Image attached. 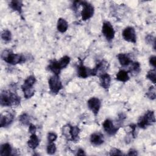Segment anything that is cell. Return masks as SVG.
<instances>
[{
    "mask_svg": "<svg viewBox=\"0 0 156 156\" xmlns=\"http://www.w3.org/2000/svg\"><path fill=\"white\" fill-rule=\"evenodd\" d=\"M129 72L124 69L119 70L116 76V79L122 82H126L129 80Z\"/></svg>",
    "mask_w": 156,
    "mask_h": 156,
    "instance_id": "obj_21",
    "label": "cell"
},
{
    "mask_svg": "<svg viewBox=\"0 0 156 156\" xmlns=\"http://www.w3.org/2000/svg\"><path fill=\"white\" fill-rule=\"evenodd\" d=\"M77 155H85V151L82 149H79L78 151H77Z\"/></svg>",
    "mask_w": 156,
    "mask_h": 156,
    "instance_id": "obj_37",
    "label": "cell"
},
{
    "mask_svg": "<svg viewBox=\"0 0 156 156\" xmlns=\"http://www.w3.org/2000/svg\"><path fill=\"white\" fill-rule=\"evenodd\" d=\"M110 155H123V153L122 151L117 148H112L110 151Z\"/></svg>",
    "mask_w": 156,
    "mask_h": 156,
    "instance_id": "obj_33",
    "label": "cell"
},
{
    "mask_svg": "<svg viewBox=\"0 0 156 156\" xmlns=\"http://www.w3.org/2000/svg\"><path fill=\"white\" fill-rule=\"evenodd\" d=\"M101 86L104 89H108L110 87L111 82L110 76L107 73H104L99 76Z\"/></svg>",
    "mask_w": 156,
    "mask_h": 156,
    "instance_id": "obj_16",
    "label": "cell"
},
{
    "mask_svg": "<svg viewBox=\"0 0 156 156\" xmlns=\"http://www.w3.org/2000/svg\"><path fill=\"white\" fill-rule=\"evenodd\" d=\"M90 141L94 146H100L104 142V135L100 132H94L91 135Z\"/></svg>",
    "mask_w": 156,
    "mask_h": 156,
    "instance_id": "obj_13",
    "label": "cell"
},
{
    "mask_svg": "<svg viewBox=\"0 0 156 156\" xmlns=\"http://www.w3.org/2000/svg\"><path fill=\"white\" fill-rule=\"evenodd\" d=\"M13 149L11 145L5 143L1 145L0 147V155L1 156H9L13 155Z\"/></svg>",
    "mask_w": 156,
    "mask_h": 156,
    "instance_id": "obj_17",
    "label": "cell"
},
{
    "mask_svg": "<svg viewBox=\"0 0 156 156\" xmlns=\"http://www.w3.org/2000/svg\"><path fill=\"white\" fill-rule=\"evenodd\" d=\"M21 98L15 93L4 91L0 94V104L2 107H16L20 104Z\"/></svg>",
    "mask_w": 156,
    "mask_h": 156,
    "instance_id": "obj_1",
    "label": "cell"
},
{
    "mask_svg": "<svg viewBox=\"0 0 156 156\" xmlns=\"http://www.w3.org/2000/svg\"><path fill=\"white\" fill-rule=\"evenodd\" d=\"M149 62L150 65H151L154 68H155V67H156V57H155V55H151V56L149 57Z\"/></svg>",
    "mask_w": 156,
    "mask_h": 156,
    "instance_id": "obj_34",
    "label": "cell"
},
{
    "mask_svg": "<svg viewBox=\"0 0 156 156\" xmlns=\"http://www.w3.org/2000/svg\"><path fill=\"white\" fill-rule=\"evenodd\" d=\"M36 130H37L36 126H35V125L32 124H30V125L29 126V132L30 134L35 133Z\"/></svg>",
    "mask_w": 156,
    "mask_h": 156,
    "instance_id": "obj_35",
    "label": "cell"
},
{
    "mask_svg": "<svg viewBox=\"0 0 156 156\" xmlns=\"http://www.w3.org/2000/svg\"><path fill=\"white\" fill-rule=\"evenodd\" d=\"M35 82V77L34 75H30L25 79L23 84L21 85V88H33Z\"/></svg>",
    "mask_w": 156,
    "mask_h": 156,
    "instance_id": "obj_22",
    "label": "cell"
},
{
    "mask_svg": "<svg viewBox=\"0 0 156 156\" xmlns=\"http://www.w3.org/2000/svg\"><path fill=\"white\" fill-rule=\"evenodd\" d=\"M58 63L62 68V69L65 68L68 64L70 62V57L68 55H65L63 57H62L59 60H58Z\"/></svg>",
    "mask_w": 156,
    "mask_h": 156,
    "instance_id": "obj_26",
    "label": "cell"
},
{
    "mask_svg": "<svg viewBox=\"0 0 156 156\" xmlns=\"http://www.w3.org/2000/svg\"><path fill=\"white\" fill-rule=\"evenodd\" d=\"M21 89L24 93V96L26 99L31 98L34 95V88H23Z\"/></svg>",
    "mask_w": 156,
    "mask_h": 156,
    "instance_id": "obj_24",
    "label": "cell"
},
{
    "mask_svg": "<svg viewBox=\"0 0 156 156\" xmlns=\"http://www.w3.org/2000/svg\"><path fill=\"white\" fill-rule=\"evenodd\" d=\"M155 122V118L154 112L152 110H148L143 116L140 117L137 126L141 129H145Z\"/></svg>",
    "mask_w": 156,
    "mask_h": 156,
    "instance_id": "obj_3",
    "label": "cell"
},
{
    "mask_svg": "<svg viewBox=\"0 0 156 156\" xmlns=\"http://www.w3.org/2000/svg\"><path fill=\"white\" fill-rule=\"evenodd\" d=\"M87 105L88 108L93 112V113L95 116H96L98 114L99 111L101 108V101L98 98L93 97L88 99V101H87Z\"/></svg>",
    "mask_w": 156,
    "mask_h": 156,
    "instance_id": "obj_10",
    "label": "cell"
},
{
    "mask_svg": "<svg viewBox=\"0 0 156 156\" xmlns=\"http://www.w3.org/2000/svg\"><path fill=\"white\" fill-rule=\"evenodd\" d=\"M40 143V140L38 136L35 133H32L31 134L29 140L27 141V145L28 146L32 149H35L37 148V147L39 145Z\"/></svg>",
    "mask_w": 156,
    "mask_h": 156,
    "instance_id": "obj_18",
    "label": "cell"
},
{
    "mask_svg": "<svg viewBox=\"0 0 156 156\" xmlns=\"http://www.w3.org/2000/svg\"><path fill=\"white\" fill-rule=\"evenodd\" d=\"M146 96H147L148 98H149L151 100H154L156 97V90H155V87L154 85H151L147 93H146Z\"/></svg>",
    "mask_w": 156,
    "mask_h": 156,
    "instance_id": "obj_29",
    "label": "cell"
},
{
    "mask_svg": "<svg viewBox=\"0 0 156 156\" xmlns=\"http://www.w3.org/2000/svg\"><path fill=\"white\" fill-rule=\"evenodd\" d=\"M122 36L124 40L135 43L136 42V32L134 27L132 26L126 27L122 32Z\"/></svg>",
    "mask_w": 156,
    "mask_h": 156,
    "instance_id": "obj_7",
    "label": "cell"
},
{
    "mask_svg": "<svg viewBox=\"0 0 156 156\" xmlns=\"http://www.w3.org/2000/svg\"><path fill=\"white\" fill-rule=\"evenodd\" d=\"M130 65V69L129 70L128 72H130L131 74H138L140 70H141V68H140V64L139 62H132Z\"/></svg>",
    "mask_w": 156,
    "mask_h": 156,
    "instance_id": "obj_23",
    "label": "cell"
},
{
    "mask_svg": "<svg viewBox=\"0 0 156 156\" xmlns=\"http://www.w3.org/2000/svg\"><path fill=\"white\" fill-rule=\"evenodd\" d=\"M146 78L151 80L154 84H155L156 83V70L155 68H154L152 69L149 70L147 74H146Z\"/></svg>",
    "mask_w": 156,
    "mask_h": 156,
    "instance_id": "obj_28",
    "label": "cell"
},
{
    "mask_svg": "<svg viewBox=\"0 0 156 156\" xmlns=\"http://www.w3.org/2000/svg\"><path fill=\"white\" fill-rule=\"evenodd\" d=\"M57 138V135L54 132H49L48 133V135H47V139H48V143H52V142H54L56 140Z\"/></svg>",
    "mask_w": 156,
    "mask_h": 156,
    "instance_id": "obj_32",
    "label": "cell"
},
{
    "mask_svg": "<svg viewBox=\"0 0 156 156\" xmlns=\"http://www.w3.org/2000/svg\"><path fill=\"white\" fill-rule=\"evenodd\" d=\"M138 154L137 151L134 149H130L129 151V152L127 154V155H137Z\"/></svg>",
    "mask_w": 156,
    "mask_h": 156,
    "instance_id": "obj_36",
    "label": "cell"
},
{
    "mask_svg": "<svg viewBox=\"0 0 156 156\" xmlns=\"http://www.w3.org/2000/svg\"><path fill=\"white\" fill-rule=\"evenodd\" d=\"M68 27V24L67 21L62 18H60L58 19L57 23V29L58 31L61 33L65 32Z\"/></svg>",
    "mask_w": 156,
    "mask_h": 156,
    "instance_id": "obj_20",
    "label": "cell"
},
{
    "mask_svg": "<svg viewBox=\"0 0 156 156\" xmlns=\"http://www.w3.org/2000/svg\"><path fill=\"white\" fill-rule=\"evenodd\" d=\"M15 118V114L13 112H9L6 115H1L0 126L1 127H6L10 125Z\"/></svg>",
    "mask_w": 156,
    "mask_h": 156,
    "instance_id": "obj_12",
    "label": "cell"
},
{
    "mask_svg": "<svg viewBox=\"0 0 156 156\" xmlns=\"http://www.w3.org/2000/svg\"><path fill=\"white\" fill-rule=\"evenodd\" d=\"M1 39L5 42H9L12 39V33L8 29H4L1 35Z\"/></svg>",
    "mask_w": 156,
    "mask_h": 156,
    "instance_id": "obj_25",
    "label": "cell"
},
{
    "mask_svg": "<svg viewBox=\"0 0 156 156\" xmlns=\"http://www.w3.org/2000/svg\"><path fill=\"white\" fill-rule=\"evenodd\" d=\"M20 122L24 126L30 125V116L26 113H23L19 116Z\"/></svg>",
    "mask_w": 156,
    "mask_h": 156,
    "instance_id": "obj_27",
    "label": "cell"
},
{
    "mask_svg": "<svg viewBox=\"0 0 156 156\" xmlns=\"http://www.w3.org/2000/svg\"><path fill=\"white\" fill-rule=\"evenodd\" d=\"M146 41L148 43V44H153V47L154 49H155V43H156V40H155V38L152 36V35H147V36H146Z\"/></svg>",
    "mask_w": 156,
    "mask_h": 156,
    "instance_id": "obj_31",
    "label": "cell"
},
{
    "mask_svg": "<svg viewBox=\"0 0 156 156\" xmlns=\"http://www.w3.org/2000/svg\"><path fill=\"white\" fill-rule=\"evenodd\" d=\"M67 131L68 132V133L69 135L70 140L76 142L79 140V133H80V129L79 127L76 126H71L68 124L65 126Z\"/></svg>",
    "mask_w": 156,
    "mask_h": 156,
    "instance_id": "obj_11",
    "label": "cell"
},
{
    "mask_svg": "<svg viewBox=\"0 0 156 156\" xmlns=\"http://www.w3.org/2000/svg\"><path fill=\"white\" fill-rule=\"evenodd\" d=\"M9 6L13 10L18 12L20 15L22 13V12H23L22 8H23V4L21 1H16V0L12 1L10 2Z\"/></svg>",
    "mask_w": 156,
    "mask_h": 156,
    "instance_id": "obj_19",
    "label": "cell"
},
{
    "mask_svg": "<svg viewBox=\"0 0 156 156\" xmlns=\"http://www.w3.org/2000/svg\"><path fill=\"white\" fill-rule=\"evenodd\" d=\"M77 74L79 77L82 79H86L90 76H94L93 68L91 69L88 68L83 65L82 63H80L77 66Z\"/></svg>",
    "mask_w": 156,
    "mask_h": 156,
    "instance_id": "obj_8",
    "label": "cell"
},
{
    "mask_svg": "<svg viewBox=\"0 0 156 156\" xmlns=\"http://www.w3.org/2000/svg\"><path fill=\"white\" fill-rule=\"evenodd\" d=\"M80 4L83 7L80 13L82 20L87 21L90 19L94 12L93 5L87 1H80Z\"/></svg>",
    "mask_w": 156,
    "mask_h": 156,
    "instance_id": "obj_5",
    "label": "cell"
},
{
    "mask_svg": "<svg viewBox=\"0 0 156 156\" xmlns=\"http://www.w3.org/2000/svg\"><path fill=\"white\" fill-rule=\"evenodd\" d=\"M48 69L55 75H59L61 71L62 70L60 66L58 60H52L50 61L48 66Z\"/></svg>",
    "mask_w": 156,
    "mask_h": 156,
    "instance_id": "obj_15",
    "label": "cell"
},
{
    "mask_svg": "<svg viewBox=\"0 0 156 156\" xmlns=\"http://www.w3.org/2000/svg\"><path fill=\"white\" fill-rule=\"evenodd\" d=\"M48 85L51 92L53 94H57L63 88V85L58 75L54 74L51 76L48 80Z\"/></svg>",
    "mask_w": 156,
    "mask_h": 156,
    "instance_id": "obj_4",
    "label": "cell"
},
{
    "mask_svg": "<svg viewBox=\"0 0 156 156\" xmlns=\"http://www.w3.org/2000/svg\"><path fill=\"white\" fill-rule=\"evenodd\" d=\"M56 150H57V147L54 142L48 143L46 147V151L48 154L49 155L54 154L56 152Z\"/></svg>",
    "mask_w": 156,
    "mask_h": 156,
    "instance_id": "obj_30",
    "label": "cell"
},
{
    "mask_svg": "<svg viewBox=\"0 0 156 156\" xmlns=\"http://www.w3.org/2000/svg\"><path fill=\"white\" fill-rule=\"evenodd\" d=\"M1 58L6 63L10 65L23 63L26 61V58L24 55L15 54L10 50H4L1 54Z\"/></svg>",
    "mask_w": 156,
    "mask_h": 156,
    "instance_id": "obj_2",
    "label": "cell"
},
{
    "mask_svg": "<svg viewBox=\"0 0 156 156\" xmlns=\"http://www.w3.org/2000/svg\"><path fill=\"white\" fill-rule=\"evenodd\" d=\"M118 60L122 66H127L130 65L133 61L130 58V57L127 54L120 53L117 55Z\"/></svg>",
    "mask_w": 156,
    "mask_h": 156,
    "instance_id": "obj_14",
    "label": "cell"
},
{
    "mask_svg": "<svg viewBox=\"0 0 156 156\" xmlns=\"http://www.w3.org/2000/svg\"><path fill=\"white\" fill-rule=\"evenodd\" d=\"M102 33L106 40L108 41H112L114 38L115 31L112 24L109 21H106L103 23L102 27Z\"/></svg>",
    "mask_w": 156,
    "mask_h": 156,
    "instance_id": "obj_6",
    "label": "cell"
},
{
    "mask_svg": "<svg viewBox=\"0 0 156 156\" xmlns=\"http://www.w3.org/2000/svg\"><path fill=\"white\" fill-rule=\"evenodd\" d=\"M102 126H103V129L104 131L108 135H110V136L115 135L119 128V127H117L116 126H115L113 122L110 119H105L103 122Z\"/></svg>",
    "mask_w": 156,
    "mask_h": 156,
    "instance_id": "obj_9",
    "label": "cell"
}]
</instances>
